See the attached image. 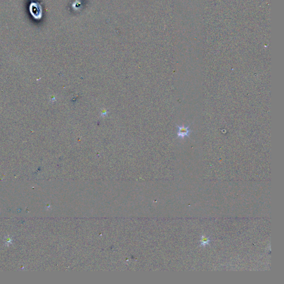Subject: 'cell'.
<instances>
[{"mask_svg": "<svg viewBox=\"0 0 284 284\" xmlns=\"http://www.w3.org/2000/svg\"><path fill=\"white\" fill-rule=\"evenodd\" d=\"M177 128L178 129V132L177 133L178 138H180L181 139H184L186 136H189L191 131L190 129L189 126L185 127L184 125H177Z\"/></svg>", "mask_w": 284, "mask_h": 284, "instance_id": "cell-1", "label": "cell"}]
</instances>
